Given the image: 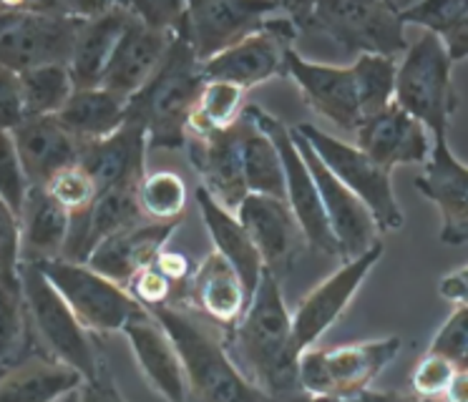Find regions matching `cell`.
I'll return each instance as SVG.
<instances>
[{
  "instance_id": "6da1fadb",
  "label": "cell",
  "mask_w": 468,
  "mask_h": 402,
  "mask_svg": "<svg viewBox=\"0 0 468 402\" xmlns=\"http://www.w3.org/2000/svg\"><path fill=\"white\" fill-rule=\"evenodd\" d=\"M222 342L237 370L272 402H295L305 395L300 354L292 344V314L282 281L272 274H262L245 317L222 332Z\"/></svg>"
},
{
  "instance_id": "7a4b0ae2",
  "label": "cell",
  "mask_w": 468,
  "mask_h": 402,
  "mask_svg": "<svg viewBox=\"0 0 468 402\" xmlns=\"http://www.w3.org/2000/svg\"><path fill=\"white\" fill-rule=\"evenodd\" d=\"M300 36L317 33L346 56H388L408 50L403 5L388 0H323L287 3Z\"/></svg>"
},
{
  "instance_id": "3957f363",
  "label": "cell",
  "mask_w": 468,
  "mask_h": 402,
  "mask_svg": "<svg viewBox=\"0 0 468 402\" xmlns=\"http://www.w3.org/2000/svg\"><path fill=\"white\" fill-rule=\"evenodd\" d=\"M99 3H0V66L26 73L69 66L86 16Z\"/></svg>"
},
{
  "instance_id": "277c9868",
  "label": "cell",
  "mask_w": 468,
  "mask_h": 402,
  "mask_svg": "<svg viewBox=\"0 0 468 402\" xmlns=\"http://www.w3.org/2000/svg\"><path fill=\"white\" fill-rule=\"evenodd\" d=\"M204 83L202 60L194 56L184 36H176L156 76L129 99V116L146 126L149 149L184 151L186 123Z\"/></svg>"
},
{
  "instance_id": "5b68a950",
  "label": "cell",
  "mask_w": 468,
  "mask_h": 402,
  "mask_svg": "<svg viewBox=\"0 0 468 402\" xmlns=\"http://www.w3.org/2000/svg\"><path fill=\"white\" fill-rule=\"evenodd\" d=\"M152 314L162 322L179 350L186 372L189 402H272L237 370L232 357L224 350L222 337H214L204 324H199L197 314L176 304L154 310Z\"/></svg>"
},
{
  "instance_id": "8992f818",
  "label": "cell",
  "mask_w": 468,
  "mask_h": 402,
  "mask_svg": "<svg viewBox=\"0 0 468 402\" xmlns=\"http://www.w3.org/2000/svg\"><path fill=\"white\" fill-rule=\"evenodd\" d=\"M21 287L33 344L38 354L69 365L83 380L93 377L106 360L99 337L83 330L81 322L76 320V314L63 302L61 294L53 290V284L46 280L38 264L23 261Z\"/></svg>"
},
{
  "instance_id": "52a82bcc",
  "label": "cell",
  "mask_w": 468,
  "mask_h": 402,
  "mask_svg": "<svg viewBox=\"0 0 468 402\" xmlns=\"http://www.w3.org/2000/svg\"><path fill=\"white\" fill-rule=\"evenodd\" d=\"M453 60L438 36L423 33L408 46L398 63L396 103L420 121L433 139H448V126L458 111V93L451 79Z\"/></svg>"
},
{
  "instance_id": "ba28073f",
  "label": "cell",
  "mask_w": 468,
  "mask_h": 402,
  "mask_svg": "<svg viewBox=\"0 0 468 402\" xmlns=\"http://www.w3.org/2000/svg\"><path fill=\"white\" fill-rule=\"evenodd\" d=\"M403 340H363L340 347H307L300 354V385L307 395L360 397L396 360Z\"/></svg>"
},
{
  "instance_id": "9c48e42d",
  "label": "cell",
  "mask_w": 468,
  "mask_h": 402,
  "mask_svg": "<svg viewBox=\"0 0 468 402\" xmlns=\"http://www.w3.org/2000/svg\"><path fill=\"white\" fill-rule=\"evenodd\" d=\"M295 131L313 146L327 171L366 204L378 229L398 231L403 227V211L398 206L393 179H390L393 171L378 166L356 143L335 139L333 133H327L315 123H297Z\"/></svg>"
},
{
  "instance_id": "30bf717a",
  "label": "cell",
  "mask_w": 468,
  "mask_h": 402,
  "mask_svg": "<svg viewBox=\"0 0 468 402\" xmlns=\"http://www.w3.org/2000/svg\"><path fill=\"white\" fill-rule=\"evenodd\" d=\"M38 270L71 307L83 330L91 332L93 337L123 332L133 314L142 312L129 291L116 281L101 277L99 271H93L89 264L51 259L41 261Z\"/></svg>"
},
{
  "instance_id": "8fae6325",
  "label": "cell",
  "mask_w": 468,
  "mask_h": 402,
  "mask_svg": "<svg viewBox=\"0 0 468 402\" xmlns=\"http://www.w3.org/2000/svg\"><path fill=\"white\" fill-rule=\"evenodd\" d=\"M297 38L300 30L295 20L290 18L287 3H282V10L265 28L202 63L204 79L232 83L242 90L255 89L272 79H287V53L295 48Z\"/></svg>"
},
{
  "instance_id": "7c38bea8",
  "label": "cell",
  "mask_w": 468,
  "mask_h": 402,
  "mask_svg": "<svg viewBox=\"0 0 468 402\" xmlns=\"http://www.w3.org/2000/svg\"><path fill=\"white\" fill-rule=\"evenodd\" d=\"M247 111H250V116L257 121V126L265 131L277 146V151H280L282 169H285V201L290 211L295 214L303 234H305L307 247H313L320 254L335 257L337 259V244L333 239L330 224H327L320 191H317V184L310 169H307L303 153H300L295 141H292L290 126H285L282 121L275 119L272 113H267L257 103H247Z\"/></svg>"
},
{
  "instance_id": "4fadbf2b",
  "label": "cell",
  "mask_w": 468,
  "mask_h": 402,
  "mask_svg": "<svg viewBox=\"0 0 468 402\" xmlns=\"http://www.w3.org/2000/svg\"><path fill=\"white\" fill-rule=\"evenodd\" d=\"M282 10V3L257 0H194L186 3L182 36L194 56L207 63L222 50L262 30Z\"/></svg>"
},
{
  "instance_id": "5bb4252c",
  "label": "cell",
  "mask_w": 468,
  "mask_h": 402,
  "mask_svg": "<svg viewBox=\"0 0 468 402\" xmlns=\"http://www.w3.org/2000/svg\"><path fill=\"white\" fill-rule=\"evenodd\" d=\"M290 131H292V141H295V146L303 153L307 169H310L317 184V191H320L327 224H330L333 239L337 244V259L353 261L357 257H363L366 251L380 244V229H378L373 214H370V209L357 199L353 191L343 186L327 171V166L320 161L313 146L295 129Z\"/></svg>"
},
{
  "instance_id": "9a60e30c",
  "label": "cell",
  "mask_w": 468,
  "mask_h": 402,
  "mask_svg": "<svg viewBox=\"0 0 468 402\" xmlns=\"http://www.w3.org/2000/svg\"><path fill=\"white\" fill-rule=\"evenodd\" d=\"M380 257H383V241L366 251L363 257L343 261L340 270L333 271L300 300L297 310L292 312V344L297 354H303L307 347H315L320 337L343 317L350 300L363 287V281L380 261Z\"/></svg>"
},
{
  "instance_id": "2e32d148",
  "label": "cell",
  "mask_w": 468,
  "mask_h": 402,
  "mask_svg": "<svg viewBox=\"0 0 468 402\" xmlns=\"http://www.w3.org/2000/svg\"><path fill=\"white\" fill-rule=\"evenodd\" d=\"M234 214L250 234L267 274L285 280L307 249L305 234L287 201L250 194Z\"/></svg>"
},
{
  "instance_id": "e0dca14e",
  "label": "cell",
  "mask_w": 468,
  "mask_h": 402,
  "mask_svg": "<svg viewBox=\"0 0 468 402\" xmlns=\"http://www.w3.org/2000/svg\"><path fill=\"white\" fill-rule=\"evenodd\" d=\"M287 79L300 89V96L307 109L323 116L337 129L356 136L357 126L363 121L360 103H357L356 83L350 66H333L320 60L305 58L297 48L287 53Z\"/></svg>"
},
{
  "instance_id": "ac0fdd59",
  "label": "cell",
  "mask_w": 468,
  "mask_h": 402,
  "mask_svg": "<svg viewBox=\"0 0 468 402\" xmlns=\"http://www.w3.org/2000/svg\"><path fill=\"white\" fill-rule=\"evenodd\" d=\"M250 300L252 297L237 270L212 251L194 267L192 280L186 281L176 307L194 312L227 332L245 317Z\"/></svg>"
},
{
  "instance_id": "d6986e66",
  "label": "cell",
  "mask_w": 468,
  "mask_h": 402,
  "mask_svg": "<svg viewBox=\"0 0 468 402\" xmlns=\"http://www.w3.org/2000/svg\"><path fill=\"white\" fill-rule=\"evenodd\" d=\"M416 189L441 211V241L458 247L468 241V166L453 156L448 139H436Z\"/></svg>"
},
{
  "instance_id": "ffe728a7",
  "label": "cell",
  "mask_w": 468,
  "mask_h": 402,
  "mask_svg": "<svg viewBox=\"0 0 468 402\" xmlns=\"http://www.w3.org/2000/svg\"><path fill=\"white\" fill-rule=\"evenodd\" d=\"M174 38L176 33L149 26L133 13L132 23L119 40L112 63L103 73L101 89L112 90L126 100L136 96L156 76V70L162 69V63L172 50Z\"/></svg>"
},
{
  "instance_id": "44dd1931",
  "label": "cell",
  "mask_w": 468,
  "mask_h": 402,
  "mask_svg": "<svg viewBox=\"0 0 468 402\" xmlns=\"http://www.w3.org/2000/svg\"><path fill=\"white\" fill-rule=\"evenodd\" d=\"M356 146L388 171L408 164H426L433 151L426 126L400 109L396 100L360 121Z\"/></svg>"
},
{
  "instance_id": "7402d4cb",
  "label": "cell",
  "mask_w": 468,
  "mask_h": 402,
  "mask_svg": "<svg viewBox=\"0 0 468 402\" xmlns=\"http://www.w3.org/2000/svg\"><path fill=\"white\" fill-rule=\"evenodd\" d=\"M129 347L144 380L152 385L166 402H189L186 372L179 350L152 312H136L123 327Z\"/></svg>"
},
{
  "instance_id": "603a6c76",
  "label": "cell",
  "mask_w": 468,
  "mask_h": 402,
  "mask_svg": "<svg viewBox=\"0 0 468 402\" xmlns=\"http://www.w3.org/2000/svg\"><path fill=\"white\" fill-rule=\"evenodd\" d=\"M179 221H149L142 219L129 229L103 239L89 257V267L119 287H129V281L146 267H152L156 257L166 249Z\"/></svg>"
},
{
  "instance_id": "cb8c5ba5",
  "label": "cell",
  "mask_w": 468,
  "mask_h": 402,
  "mask_svg": "<svg viewBox=\"0 0 468 402\" xmlns=\"http://www.w3.org/2000/svg\"><path fill=\"white\" fill-rule=\"evenodd\" d=\"M186 159L199 176L202 186L224 209L237 211L239 204L250 196L242 169V151L237 131L227 129L212 133L207 139H186Z\"/></svg>"
},
{
  "instance_id": "d4e9b609",
  "label": "cell",
  "mask_w": 468,
  "mask_h": 402,
  "mask_svg": "<svg viewBox=\"0 0 468 402\" xmlns=\"http://www.w3.org/2000/svg\"><path fill=\"white\" fill-rule=\"evenodd\" d=\"M133 18L132 3H99L91 16H86L81 30L73 43L71 70L76 89H99L103 73L112 63L119 40Z\"/></svg>"
},
{
  "instance_id": "484cf974",
  "label": "cell",
  "mask_w": 468,
  "mask_h": 402,
  "mask_svg": "<svg viewBox=\"0 0 468 402\" xmlns=\"http://www.w3.org/2000/svg\"><path fill=\"white\" fill-rule=\"evenodd\" d=\"M149 136L142 121L126 116V123L113 136L93 143H83L79 164L89 171L99 191L139 184L146 176Z\"/></svg>"
},
{
  "instance_id": "4316f807",
  "label": "cell",
  "mask_w": 468,
  "mask_h": 402,
  "mask_svg": "<svg viewBox=\"0 0 468 402\" xmlns=\"http://www.w3.org/2000/svg\"><path fill=\"white\" fill-rule=\"evenodd\" d=\"M13 141L31 186H46L53 174L79 164L81 153V143L63 129L56 116L26 119L13 131Z\"/></svg>"
},
{
  "instance_id": "83f0119b",
  "label": "cell",
  "mask_w": 468,
  "mask_h": 402,
  "mask_svg": "<svg viewBox=\"0 0 468 402\" xmlns=\"http://www.w3.org/2000/svg\"><path fill=\"white\" fill-rule=\"evenodd\" d=\"M194 199H197V206H199V214H202L207 234L212 239V251H217L222 259L232 264L237 274L245 281L250 297H252L257 284L262 280V274H265V267H262V259H260L247 229L242 227V221L237 219L234 211L224 209L222 204H217L202 186H197Z\"/></svg>"
},
{
  "instance_id": "f1b7e54d",
  "label": "cell",
  "mask_w": 468,
  "mask_h": 402,
  "mask_svg": "<svg viewBox=\"0 0 468 402\" xmlns=\"http://www.w3.org/2000/svg\"><path fill=\"white\" fill-rule=\"evenodd\" d=\"M71 214L43 186H31L21 211L23 261L41 264L61 259L71 234Z\"/></svg>"
},
{
  "instance_id": "f546056e",
  "label": "cell",
  "mask_w": 468,
  "mask_h": 402,
  "mask_svg": "<svg viewBox=\"0 0 468 402\" xmlns=\"http://www.w3.org/2000/svg\"><path fill=\"white\" fill-rule=\"evenodd\" d=\"M81 385L83 377L69 365L36 354L0 372V402H58Z\"/></svg>"
},
{
  "instance_id": "4dcf8cb0",
  "label": "cell",
  "mask_w": 468,
  "mask_h": 402,
  "mask_svg": "<svg viewBox=\"0 0 468 402\" xmlns=\"http://www.w3.org/2000/svg\"><path fill=\"white\" fill-rule=\"evenodd\" d=\"M129 116V100L106 89H76L56 116L79 143H93L113 136Z\"/></svg>"
},
{
  "instance_id": "1f68e13d",
  "label": "cell",
  "mask_w": 468,
  "mask_h": 402,
  "mask_svg": "<svg viewBox=\"0 0 468 402\" xmlns=\"http://www.w3.org/2000/svg\"><path fill=\"white\" fill-rule=\"evenodd\" d=\"M234 131H237L239 151H242L247 191L285 201V169H282L280 151L265 131L257 126L247 106L239 121L234 123Z\"/></svg>"
},
{
  "instance_id": "d6a6232c",
  "label": "cell",
  "mask_w": 468,
  "mask_h": 402,
  "mask_svg": "<svg viewBox=\"0 0 468 402\" xmlns=\"http://www.w3.org/2000/svg\"><path fill=\"white\" fill-rule=\"evenodd\" d=\"M247 90L222 80H207L186 123V139H207L212 133L232 129L245 111Z\"/></svg>"
},
{
  "instance_id": "836d02e7",
  "label": "cell",
  "mask_w": 468,
  "mask_h": 402,
  "mask_svg": "<svg viewBox=\"0 0 468 402\" xmlns=\"http://www.w3.org/2000/svg\"><path fill=\"white\" fill-rule=\"evenodd\" d=\"M21 284H0V372L36 357Z\"/></svg>"
},
{
  "instance_id": "e575fe53",
  "label": "cell",
  "mask_w": 468,
  "mask_h": 402,
  "mask_svg": "<svg viewBox=\"0 0 468 402\" xmlns=\"http://www.w3.org/2000/svg\"><path fill=\"white\" fill-rule=\"evenodd\" d=\"M26 116H58L73 96V79L69 66H38L21 73Z\"/></svg>"
},
{
  "instance_id": "d590c367",
  "label": "cell",
  "mask_w": 468,
  "mask_h": 402,
  "mask_svg": "<svg viewBox=\"0 0 468 402\" xmlns=\"http://www.w3.org/2000/svg\"><path fill=\"white\" fill-rule=\"evenodd\" d=\"M353 83H356L357 103L363 119L378 111L388 109L396 99V58L388 56H357L350 63Z\"/></svg>"
},
{
  "instance_id": "8d00e7d4",
  "label": "cell",
  "mask_w": 468,
  "mask_h": 402,
  "mask_svg": "<svg viewBox=\"0 0 468 402\" xmlns=\"http://www.w3.org/2000/svg\"><path fill=\"white\" fill-rule=\"evenodd\" d=\"M142 217L149 221H179L182 224L189 189L176 171L162 169L146 174L136 186Z\"/></svg>"
},
{
  "instance_id": "74e56055",
  "label": "cell",
  "mask_w": 468,
  "mask_h": 402,
  "mask_svg": "<svg viewBox=\"0 0 468 402\" xmlns=\"http://www.w3.org/2000/svg\"><path fill=\"white\" fill-rule=\"evenodd\" d=\"M43 189L48 191L53 199L58 201L71 217L91 211V206L99 199V194H101L91 174L83 169L81 164H71V166H66L58 174H53L51 181Z\"/></svg>"
},
{
  "instance_id": "f35d334b",
  "label": "cell",
  "mask_w": 468,
  "mask_h": 402,
  "mask_svg": "<svg viewBox=\"0 0 468 402\" xmlns=\"http://www.w3.org/2000/svg\"><path fill=\"white\" fill-rule=\"evenodd\" d=\"M28 191H31V184H28V176L23 171L13 133L0 131V199L18 214V219H21Z\"/></svg>"
},
{
  "instance_id": "ab89813d",
  "label": "cell",
  "mask_w": 468,
  "mask_h": 402,
  "mask_svg": "<svg viewBox=\"0 0 468 402\" xmlns=\"http://www.w3.org/2000/svg\"><path fill=\"white\" fill-rule=\"evenodd\" d=\"M456 370L458 367L448 357L426 350V354L418 360V365L410 372V390L420 402L441 397V395H446Z\"/></svg>"
},
{
  "instance_id": "60d3db41",
  "label": "cell",
  "mask_w": 468,
  "mask_h": 402,
  "mask_svg": "<svg viewBox=\"0 0 468 402\" xmlns=\"http://www.w3.org/2000/svg\"><path fill=\"white\" fill-rule=\"evenodd\" d=\"M468 0H426V3H416V5H403V26H420L426 33L433 36H443L458 16L466 10Z\"/></svg>"
},
{
  "instance_id": "b9f144b4",
  "label": "cell",
  "mask_w": 468,
  "mask_h": 402,
  "mask_svg": "<svg viewBox=\"0 0 468 402\" xmlns=\"http://www.w3.org/2000/svg\"><path fill=\"white\" fill-rule=\"evenodd\" d=\"M21 219L0 199V284H21Z\"/></svg>"
},
{
  "instance_id": "7bdbcfd3",
  "label": "cell",
  "mask_w": 468,
  "mask_h": 402,
  "mask_svg": "<svg viewBox=\"0 0 468 402\" xmlns=\"http://www.w3.org/2000/svg\"><path fill=\"white\" fill-rule=\"evenodd\" d=\"M431 352H438L456 367L468 365V304H461L453 310V314L443 322V327L436 332V337L431 342Z\"/></svg>"
},
{
  "instance_id": "ee69618b",
  "label": "cell",
  "mask_w": 468,
  "mask_h": 402,
  "mask_svg": "<svg viewBox=\"0 0 468 402\" xmlns=\"http://www.w3.org/2000/svg\"><path fill=\"white\" fill-rule=\"evenodd\" d=\"M126 291H129L133 297V302L146 312L172 307V304L179 302V290H176L169 280H164L162 274L154 270V264L139 271V274L129 281Z\"/></svg>"
},
{
  "instance_id": "f6af8a7d",
  "label": "cell",
  "mask_w": 468,
  "mask_h": 402,
  "mask_svg": "<svg viewBox=\"0 0 468 402\" xmlns=\"http://www.w3.org/2000/svg\"><path fill=\"white\" fill-rule=\"evenodd\" d=\"M26 119L21 73L0 66V131L13 133Z\"/></svg>"
},
{
  "instance_id": "bcb514c9",
  "label": "cell",
  "mask_w": 468,
  "mask_h": 402,
  "mask_svg": "<svg viewBox=\"0 0 468 402\" xmlns=\"http://www.w3.org/2000/svg\"><path fill=\"white\" fill-rule=\"evenodd\" d=\"M79 402H126V397L119 390V385L113 380V372L109 367V357L101 362L99 372L83 380L79 390Z\"/></svg>"
},
{
  "instance_id": "7dc6e473",
  "label": "cell",
  "mask_w": 468,
  "mask_h": 402,
  "mask_svg": "<svg viewBox=\"0 0 468 402\" xmlns=\"http://www.w3.org/2000/svg\"><path fill=\"white\" fill-rule=\"evenodd\" d=\"M154 270L162 274L164 280H169L179 290V297H182V290L186 287V281L192 280L194 274V261L184 254V251H176V249H166L156 257L154 261Z\"/></svg>"
},
{
  "instance_id": "c3c4849f",
  "label": "cell",
  "mask_w": 468,
  "mask_h": 402,
  "mask_svg": "<svg viewBox=\"0 0 468 402\" xmlns=\"http://www.w3.org/2000/svg\"><path fill=\"white\" fill-rule=\"evenodd\" d=\"M441 43H443L448 58L453 60V63L468 58V5L466 10L458 16L456 23L441 36Z\"/></svg>"
},
{
  "instance_id": "681fc988",
  "label": "cell",
  "mask_w": 468,
  "mask_h": 402,
  "mask_svg": "<svg viewBox=\"0 0 468 402\" xmlns=\"http://www.w3.org/2000/svg\"><path fill=\"white\" fill-rule=\"evenodd\" d=\"M438 294L443 300L453 302L456 307L468 304V264L456 271H448L438 281Z\"/></svg>"
},
{
  "instance_id": "f907efd6",
  "label": "cell",
  "mask_w": 468,
  "mask_h": 402,
  "mask_svg": "<svg viewBox=\"0 0 468 402\" xmlns=\"http://www.w3.org/2000/svg\"><path fill=\"white\" fill-rule=\"evenodd\" d=\"M443 397H446V402H468V370L458 367Z\"/></svg>"
},
{
  "instance_id": "816d5d0a",
  "label": "cell",
  "mask_w": 468,
  "mask_h": 402,
  "mask_svg": "<svg viewBox=\"0 0 468 402\" xmlns=\"http://www.w3.org/2000/svg\"><path fill=\"white\" fill-rule=\"evenodd\" d=\"M366 402H420L416 395H406V392H378L367 390L363 392Z\"/></svg>"
},
{
  "instance_id": "f5cc1de1",
  "label": "cell",
  "mask_w": 468,
  "mask_h": 402,
  "mask_svg": "<svg viewBox=\"0 0 468 402\" xmlns=\"http://www.w3.org/2000/svg\"><path fill=\"white\" fill-rule=\"evenodd\" d=\"M295 402H366L363 400V395L360 397H330V395H303V397H297Z\"/></svg>"
},
{
  "instance_id": "db71d44e",
  "label": "cell",
  "mask_w": 468,
  "mask_h": 402,
  "mask_svg": "<svg viewBox=\"0 0 468 402\" xmlns=\"http://www.w3.org/2000/svg\"><path fill=\"white\" fill-rule=\"evenodd\" d=\"M58 402H79V390L71 392V395H66V397H63V400H58Z\"/></svg>"
},
{
  "instance_id": "11a10c76",
  "label": "cell",
  "mask_w": 468,
  "mask_h": 402,
  "mask_svg": "<svg viewBox=\"0 0 468 402\" xmlns=\"http://www.w3.org/2000/svg\"><path fill=\"white\" fill-rule=\"evenodd\" d=\"M463 370H468V365H466V367H463Z\"/></svg>"
}]
</instances>
